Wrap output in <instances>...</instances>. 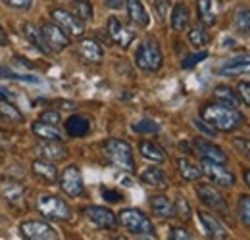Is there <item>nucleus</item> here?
I'll use <instances>...</instances> for the list:
<instances>
[{"instance_id": "obj_1", "label": "nucleus", "mask_w": 250, "mask_h": 240, "mask_svg": "<svg viewBox=\"0 0 250 240\" xmlns=\"http://www.w3.org/2000/svg\"><path fill=\"white\" fill-rule=\"evenodd\" d=\"M200 118L206 121L210 127H214L216 131H223V133H231L235 129H239L245 123V116L229 106L223 104H208L202 108Z\"/></svg>"}, {"instance_id": "obj_2", "label": "nucleus", "mask_w": 250, "mask_h": 240, "mask_svg": "<svg viewBox=\"0 0 250 240\" xmlns=\"http://www.w3.org/2000/svg\"><path fill=\"white\" fill-rule=\"evenodd\" d=\"M104 152L110 158V161L125 173L135 171V160H133V148L129 142L122 139H110L104 142Z\"/></svg>"}, {"instance_id": "obj_3", "label": "nucleus", "mask_w": 250, "mask_h": 240, "mask_svg": "<svg viewBox=\"0 0 250 240\" xmlns=\"http://www.w3.org/2000/svg\"><path fill=\"white\" fill-rule=\"evenodd\" d=\"M37 210L44 219L50 221H69L71 219V208L56 194H41L37 198Z\"/></svg>"}, {"instance_id": "obj_4", "label": "nucleus", "mask_w": 250, "mask_h": 240, "mask_svg": "<svg viewBox=\"0 0 250 240\" xmlns=\"http://www.w3.org/2000/svg\"><path fill=\"white\" fill-rule=\"evenodd\" d=\"M118 221L120 225L125 227L131 235H154V225L152 221L143 213L141 210H135V208H125L118 213Z\"/></svg>"}, {"instance_id": "obj_5", "label": "nucleus", "mask_w": 250, "mask_h": 240, "mask_svg": "<svg viewBox=\"0 0 250 240\" xmlns=\"http://www.w3.org/2000/svg\"><path fill=\"white\" fill-rule=\"evenodd\" d=\"M135 63L143 69V71H158L164 63V56H162V50L158 46L156 40L148 39L145 40L139 48H137V54H135Z\"/></svg>"}, {"instance_id": "obj_6", "label": "nucleus", "mask_w": 250, "mask_h": 240, "mask_svg": "<svg viewBox=\"0 0 250 240\" xmlns=\"http://www.w3.org/2000/svg\"><path fill=\"white\" fill-rule=\"evenodd\" d=\"M54 23L65 33V35H71V37H81L83 31H85V21H81L75 14L63 10V8H54L50 12Z\"/></svg>"}, {"instance_id": "obj_7", "label": "nucleus", "mask_w": 250, "mask_h": 240, "mask_svg": "<svg viewBox=\"0 0 250 240\" xmlns=\"http://www.w3.org/2000/svg\"><path fill=\"white\" fill-rule=\"evenodd\" d=\"M20 233L23 240H60L58 233L44 221H23Z\"/></svg>"}, {"instance_id": "obj_8", "label": "nucleus", "mask_w": 250, "mask_h": 240, "mask_svg": "<svg viewBox=\"0 0 250 240\" xmlns=\"http://www.w3.org/2000/svg\"><path fill=\"white\" fill-rule=\"evenodd\" d=\"M202 175H206L208 179L212 180L214 184H218V186H225V188H231V186H235V175L227 169V167H223V163H216V161H210V160H202Z\"/></svg>"}, {"instance_id": "obj_9", "label": "nucleus", "mask_w": 250, "mask_h": 240, "mask_svg": "<svg viewBox=\"0 0 250 240\" xmlns=\"http://www.w3.org/2000/svg\"><path fill=\"white\" fill-rule=\"evenodd\" d=\"M60 188L69 196V198H79L85 192L83 179H81V171L77 165H67L60 175Z\"/></svg>"}, {"instance_id": "obj_10", "label": "nucleus", "mask_w": 250, "mask_h": 240, "mask_svg": "<svg viewBox=\"0 0 250 240\" xmlns=\"http://www.w3.org/2000/svg\"><path fill=\"white\" fill-rule=\"evenodd\" d=\"M25 194H27V188L21 182L12 179H0V196L10 206L14 208L25 206Z\"/></svg>"}, {"instance_id": "obj_11", "label": "nucleus", "mask_w": 250, "mask_h": 240, "mask_svg": "<svg viewBox=\"0 0 250 240\" xmlns=\"http://www.w3.org/2000/svg\"><path fill=\"white\" fill-rule=\"evenodd\" d=\"M196 194H198V198L202 200L204 206L212 208L214 211H219V213H227V202H225L223 194L219 192L216 186H212V184H198L196 186Z\"/></svg>"}, {"instance_id": "obj_12", "label": "nucleus", "mask_w": 250, "mask_h": 240, "mask_svg": "<svg viewBox=\"0 0 250 240\" xmlns=\"http://www.w3.org/2000/svg\"><path fill=\"white\" fill-rule=\"evenodd\" d=\"M41 31L50 52H62L65 46H69V35H65L56 23H44Z\"/></svg>"}, {"instance_id": "obj_13", "label": "nucleus", "mask_w": 250, "mask_h": 240, "mask_svg": "<svg viewBox=\"0 0 250 240\" xmlns=\"http://www.w3.org/2000/svg\"><path fill=\"white\" fill-rule=\"evenodd\" d=\"M108 37H110L118 46H122V48H127V46L135 40V33L127 29L124 23H122L118 18H114V16L108 20Z\"/></svg>"}, {"instance_id": "obj_14", "label": "nucleus", "mask_w": 250, "mask_h": 240, "mask_svg": "<svg viewBox=\"0 0 250 240\" xmlns=\"http://www.w3.org/2000/svg\"><path fill=\"white\" fill-rule=\"evenodd\" d=\"M192 148L196 150V154L202 160H210V161H216V163H225L227 161V154L219 146H216L214 142H208L204 139H194L192 140Z\"/></svg>"}, {"instance_id": "obj_15", "label": "nucleus", "mask_w": 250, "mask_h": 240, "mask_svg": "<svg viewBox=\"0 0 250 240\" xmlns=\"http://www.w3.org/2000/svg\"><path fill=\"white\" fill-rule=\"evenodd\" d=\"M85 215L93 221L96 227L100 229H114L118 225V219L114 215V211H110L108 208H102V206H87L85 208Z\"/></svg>"}, {"instance_id": "obj_16", "label": "nucleus", "mask_w": 250, "mask_h": 240, "mask_svg": "<svg viewBox=\"0 0 250 240\" xmlns=\"http://www.w3.org/2000/svg\"><path fill=\"white\" fill-rule=\"evenodd\" d=\"M198 219L204 227V233H206L208 240H227V231L219 223V219H216L214 215H210L206 211H198Z\"/></svg>"}, {"instance_id": "obj_17", "label": "nucleus", "mask_w": 250, "mask_h": 240, "mask_svg": "<svg viewBox=\"0 0 250 240\" xmlns=\"http://www.w3.org/2000/svg\"><path fill=\"white\" fill-rule=\"evenodd\" d=\"M77 52H79L81 60L87 61V63H100L102 58H104V50H102V46H100L96 40H93V39H85V40H81L79 46H77Z\"/></svg>"}, {"instance_id": "obj_18", "label": "nucleus", "mask_w": 250, "mask_h": 240, "mask_svg": "<svg viewBox=\"0 0 250 240\" xmlns=\"http://www.w3.org/2000/svg\"><path fill=\"white\" fill-rule=\"evenodd\" d=\"M31 171L33 175L42 182H56L58 180V169L54 165V161H48V160H35L31 163Z\"/></svg>"}, {"instance_id": "obj_19", "label": "nucleus", "mask_w": 250, "mask_h": 240, "mask_svg": "<svg viewBox=\"0 0 250 240\" xmlns=\"http://www.w3.org/2000/svg\"><path fill=\"white\" fill-rule=\"evenodd\" d=\"M31 129L41 140H50V142H62L63 140V135L58 131L56 125H50L44 121H35Z\"/></svg>"}, {"instance_id": "obj_20", "label": "nucleus", "mask_w": 250, "mask_h": 240, "mask_svg": "<svg viewBox=\"0 0 250 240\" xmlns=\"http://www.w3.org/2000/svg\"><path fill=\"white\" fill-rule=\"evenodd\" d=\"M89 131H91V123L83 116H71L69 120L65 121V133L69 137H73V139L85 137V135H89Z\"/></svg>"}, {"instance_id": "obj_21", "label": "nucleus", "mask_w": 250, "mask_h": 240, "mask_svg": "<svg viewBox=\"0 0 250 240\" xmlns=\"http://www.w3.org/2000/svg\"><path fill=\"white\" fill-rule=\"evenodd\" d=\"M39 156H42L44 160H48V161H62L67 158V150L63 148L60 142H50V140H46L44 144H41L39 148Z\"/></svg>"}, {"instance_id": "obj_22", "label": "nucleus", "mask_w": 250, "mask_h": 240, "mask_svg": "<svg viewBox=\"0 0 250 240\" xmlns=\"http://www.w3.org/2000/svg\"><path fill=\"white\" fill-rule=\"evenodd\" d=\"M221 75H245L250 73V56H239V58H233L229 60L221 69H219Z\"/></svg>"}, {"instance_id": "obj_23", "label": "nucleus", "mask_w": 250, "mask_h": 240, "mask_svg": "<svg viewBox=\"0 0 250 240\" xmlns=\"http://www.w3.org/2000/svg\"><path fill=\"white\" fill-rule=\"evenodd\" d=\"M127 2V12H129V18L133 23H137L139 27H146L150 23V18L143 6L141 0H125Z\"/></svg>"}, {"instance_id": "obj_24", "label": "nucleus", "mask_w": 250, "mask_h": 240, "mask_svg": "<svg viewBox=\"0 0 250 240\" xmlns=\"http://www.w3.org/2000/svg\"><path fill=\"white\" fill-rule=\"evenodd\" d=\"M150 208L152 213L162 217V219H169V217H175V211H173V204L167 196H152L150 198Z\"/></svg>"}, {"instance_id": "obj_25", "label": "nucleus", "mask_w": 250, "mask_h": 240, "mask_svg": "<svg viewBox=\"0 0 250 240\" xmlns=\"http://www.w3.org/2000/svg\"><path fill=\"white\" fill-rule=\"evenodd\" d=\"M23 35L31 40L33 46H35L37 50H41L42 54H50V48H48V44H46V40H44V37H42V31L39 29L35 23H25V25H23Z\"/></svg>"}, {"instance_id": "obj_26", "label": "nucleus", "mask_w": 250, "mask_h": 240, "mask_svg": "<svg viewBox=\"0 0 250 240\" xmlns=\"http://www.w3.org/2000/svg\"><path fill=\"white\" fill-rule=\"evenodd\" d=\"M188 20H190V14H188L187 6L183 2L175 4L173 12H171V27H173V31H177V33L185 31L188 27Z\"/></svg>"}, {"instance_id": "obj_27", "label": "nucleus", "mask_w": 250, "mask_h": 240, "mask_svg": "<svg viewBox=\"0 0 250 240\" xmlns=\"http://www.w3.org/2000/svg\"><path fill=\"white\" fill-rule=\"evenodd\" d=\"M141 180L145 184H150V186H156V188H166L167 186V177L160 167H146L141 175Z\"/></svg>"}, {"instance_id": "obj_28", "label": "nucleus", "mask_w": 250, "mask_h": 240, "mask_svg": "<svg viewBox=\"0 0 250 240\" xmlns=\"http://www.w3.org/2000/svg\"><path fill=\"white\" fill-rule=\"evenodd\" d=\"M214 98H216L218 104L229 106V108H237V106H239V96H237V92H233L227 85L216 87V89H214Z\"/></svg>"}, {"instance_id": "obj_29", "label": "nucleus", "mask_w": 250, "mask_h": 240, "mask_svg": "<svg viewBox=\"0 0 250 240\" xmlns=\"http://www.w3.org/2000/svg\"><path fill=\"white\" fill-rule=\"evenodd\" d=\"M139 150L143 154V158H146L150 161H156V163L166 161V152H164V148H160L158 144L150 142V140H143L139 144Z\"/></svg>"}, {"instance_id": "obj_30", "label": "nucleus", "mask_w": 250, "mask_h": 240, "mask_svg": "<svg viewBox=\"0 0 250 240\" xmlns=\"http://www.w3.org/2000/svg\"><path fill=\"white\" fill-rule=\"evenodd\" d=\"M196 12H198V20L204 27H212L216 23V16L212 10V0H196Z\"/></svg>"}, {"instance_id": "obj_31", "label": "nucleus", "mask_w": 250, "mask_h": 240, "mask_svg": "<svg viewBox=\"0 0 250 240\" xmlns=\"http://www.w3.org/2000/svg\"><path fill=\"white\" fill-rule=\"evenodd\" d=\"M177 167H179V173L183 175V179L198 180L202 177V169L198 165H194L192 161H188L187 158H179L177 160Z\"/></svg>"}, {"instance_id": "obj_32", "label": "nucleus", "mask_w": 250, "mask_h": 240, "mask_svg": "<svg viewBox=\"0 0 250 240\" xmlns=\"http://www.w3.org/2000/svg\"><path fill=\"white\" fill-rule=\"evenodd\" d=\"M0 118L6 120L8 123H23L25 121L23 114L14 104H10L8 100H2L0 102Z\"/></svg>"}, {"instance_id": "obj_33", "label": "nucleus", "mask_w": 250, "mask_h": 240, "mask_svg": "<svg viewBox=\"0 0 250 240\" xmlns=\"http://www.w3.org/2000/svg\"><path fill=\"white\" fill-rule=\"evenodd\" d=\"M235 31L243 37L250 35V10L249 8H239L235 14Z\"/></svg>"}, {"instance_id": "obj_34", "label": "nucleus", "mask_w": 250, "mask_h": 240, "mask_svg": "<svg viewBox=\"0 0 250 240\" xmlns=\"http://www.w3.org/2000/svg\"><path fill=\"white\" fill-rule=\"evenodd\" d=\"M71 14H75L81 21H89L93 18V6L87 0H73L71 2Z\"/></svg>"}, {"instance_id": "obj_35", "label": "nucleus", "mask_w": 250, "mask_h": 240, "mask_svg": "<svg viewBox=\"0 0 250 240\" xmlns=\"http://www.w3.org/2000/svg\"><path fill=\"white\" fill-rule=\"evenodd\" d=\"M188 40H190L192 46H204L210 40V35L206 33L204 25H194L188 31Z\"/></svg>"}, {"instance_id": "obj_36", "label": "nucleus", "mask_w": 250, "mask_h": 240, "mask_svg": "<svg viewBox=\"0 0 250 240\" xmlns=\"http://www.w3.org/2000/svg\"><path fill=\"white\" fill-rule=\"evenodd\" d=\"M237 211H239V219L245 227L250 229V196H239V202H237Z\"/></svg>"}, {"instance_id": "obj_37", "label": "nucleus", "mask_w": 250, "mask_h": 240, "mask_svg": "<svg viewBox=\"0 0 250 240\" xmlns=\"http://www.w3.org/2000/svg\"><path fill=\"white\" fill-rule=\"evenodd\" d=\"M131 129H133L135 133H141V135H150V133H158V131H160V125L150 120H143V121H139V123H133Z\"/></svg>"}, {"instance_id": "obj_38", "label": "nucleus", "mask_w": 250, "mask_h": 240, "mask_svg": "<svg viewBox=\"0 0 250 240\" xmlns=\"http://www.w3.org/2000/svg\"><path fill=\"white\" fill-rule=\"evenodd\" d=\"M173 211H175V217H179L183 221L190 219V206H188V202L183 196H177V200L173 204Z\"/></svg>"}, {"instance_id": "obj_39", "label": "nucleus", "mask_w": 250, "mask_h": 240, "mask_svg": "<svg viewBox=\"0 0 250 240\" xmlns=\"http://www.w3.org/2000/svg\"><path fill=\"white\" fill-rule=\"evenodd\" d=\"M60 112L58 110H44L42 114H41V118L39 121H44V123H50V125H58L60 123Z\"/></svg>"}, {"instance_id": "obj_40", "label": "nucleus", "mask_w": 250, "mask_h": 240, "mask_svg": "<svg viewBox=\"0 0 250 240\" xmlns=\"http://www.w3.org/2000/svg\"><path fill=\"white\" fill-rule=\"evenodd\" d=\"M169 240H194V239H192V235L188 233L187 229H183V227H173L171 233H169Z\"/></svg>"}, {"instance_id": "obj_41", "label": "nucleus", "mask_w": 250, "mask_h": 240, "mask_svg": "<svg viewBox=\"0 0 250 240\" xmlns=\"http://www.w3.org/2000/svg\"><path fill=\"white\" fill-rule=\"evenodd\" d=\"M237 96H239V100H243L247 106H250V83L247 81H241L239 83V87H237Z\"/></svg>"}, {"instance_id": "obj_42", "label": "nucleus", "mask_w": 250, "mask_h": 240, "mask_svg": "<svg viewBox=\"0 0 250 240\" xmlns=\"http://www.w3.org/2000/svg\"><path fill=\"white\" fill-rule=\"evenodd\" d=\"M208 58V52H198V54H192V56H187L185 60H183V67L185 69H188V67H192V65H196L198 61H202V60H206Z\"/></svg>"}, {"instance_id": "obj_43", "label": "nucleus", "mask_w": 250, "mask_h": 240, "mask_svg": "<svg viewBox=\"0 0 250 240\" xmlns=\"http://www.w3.org/2000/svg\"><path fill=\"white\" fill-rule=\"evenodd\" d=\"M233 144H235V148L241 152L245 158L250 160V139H235Z\"/></svg>"}, {"instance_id": "obj_44", "label": "nucleus", "mask_w": 250, "mask_h": 240, "mask_svg": "<svg viewBox=\"0 0 250 240\" xmlns=\"http://www.w3.org/2000/svg\"><path fill=\"white\" fill-rule=\"evenodd\" d=\"M169 4H171V0H154V8H156L160 20H166L167 10H169Z\"/></svg>"}, {"instance_id": "obj_45", "label": "nucleus", "mask_w": 250, "mask_h": 240, "mask_svg": "<svg viewBox=\"0 0 250 240\" xmlns=\"http://www.w3.org/2000/svg\"><path fill=\"white\" fill-rule=\"evenodd\" d=\"M102 196H104V200H108V202H112V204L124 200V196H122L118 190H110V188H104V190H102Z\"/></svg>"}, {"instance_id": "obj_46", "label": "nucleus", "mask_w": 250, "mask_h": 240, "mask_svg": "<svg viewBox=\"0 0 250 240\" xmlns=\"http://www.w3.org/2000/svg\"><path fill=\"white\" fill-rule=\"evenodd\" d=\"M192 123H194V127H196V129H200L202 133H206V135H210V137H214V135H216V129H214V127H210L204 120H194Z\"/></svg>"}, {"instance_id": "obj_47", "label": "nucleus", "mask_w": 250, "mask_h": 240, "mask_svg": "<svg viewBox=\"0 0 250 240\" xmlns=\"http://www.w3.org/2000/svg\"><path fill=\"white\" fill-rule=\"evenodd\" d=\"M4 2L12 8H18V10H27L33 4V0H4Z\"/></svg>"}, {"instance_id": "obj_48", "label": "nucleus", "mask_w": 250, "mask_h": 240, "mask_svg": "<svg viewBox=\"0 0 250 240\" xmlns=\"http://www.w3.org/2000/svg\"><path fill=\"white\" fill-rule=\"evenodd\" d=\"M108 8H114V10H120L122 6L125 4V0H104Z\"/></svg>"}, {"instance_id": "obj_49", "label": "nucleus", "mask_w": 250, "mask_h": 240, "mask_svg": "<svg viewBox=\"0 0 250 240\" xmlns=\"http://www.w3.org/2000/svg\"><path fill=\"white\" fill-rule=\"evenodd\" d=\"M0 44H6V33L2 29V25H0Z\"/></svg>"}, {"instance_id": "obj_50", "label": "nucleus", "mask_w": 250, "mask_h": 240, "mask_svg": "<svg viewBox=\"0 0 250 240\" xmlns=\"http://www.w3.org/2000/svg\"><path fill=\"white\" fill-rule=\"evenodd\" d=\"M245 180H247V184L250 186V169H247V171H245Z\"/></svg>"}, {"instance_id": "obj_51", "label": "nucleus", "mask_w": 250, "mask_h": 240, "mask_svg": "<svg viewBox=\"0 0 250 240\" xmlns=\"http://www.w3.org/2000/svg\"><path fill=\"white\" fill-rule=\"evenodd\" d=\"M0 98H6V92L4 90H0Z\"/></svg>"}, {"instance_id": "obj_52", "label": "nucleus", "mask_w": 250, "mask_h": 240, "mask_svg": "<svg viewBox=\"0 0 250 240\" xmlns=\"http://www.w3.org/2000/svg\"><path fill=\"white\" fill-rule=\"evenodd\" d=\"M2 160H4V152L0 150V163H2Z\"/></svg>"}, {"instance_id": "obj_53", "label": "nucleus", "mask_w": 250, "mask_h": 240, "mask_svg": "<svg viewBox=\"0 0 250 240\" xmlns=\"http://www.w3.org/2000/svg\"><path fill=\"white\" fill-rule=\"evenodd\" d=\"M145 240H150V239H145Z\"/></svg>"}]
</instances>
